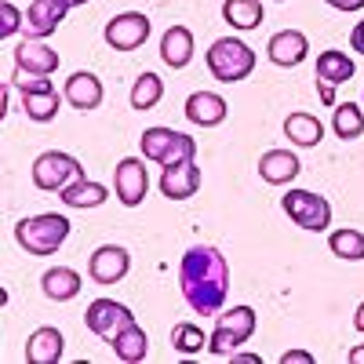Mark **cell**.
I'll return each instance as SVG.
<instances>
[{
    "instance_id": "4fadbf2b",
    "label": "cell",
    "mask_w": 364,
    "mask_h": 364,
    "mask_svg": "<svg viewBox=\"0 0 364 364\" xmlns=\"http://www.w3.org/2000/svg\"><path fill=\"white\" fill-rule=\"evenodd\" d=\"M266 55L273 66H302L310 55V41L306 33H299V29H281V33H273L269 44H266Z\"/></svg>"
},
{
    "instance_id": "d6986e66",
    "label": "cell",
    "mask_w": 364,
    "mask_h": 364,
    "mask_svg": "<svg viewBox=\"0 0 364 364\" xmlns=\"http://www.w3.org/2000/svg\"><path fill=\"white\" fill-rule=\"evenodd\" d=\"M299 157L291 154V149H266V154L259 157V175L262 182H269V186H288V182H295L299 175Z\"/></svg>"
},
{
    "instance_id": "d4e9b609",
    "label": "cell",
    "mask_w": 364,
    "mask_h": 364,
    "mask_svg": "<svg viewBox=\"0 0 364 364\" xmlns=\"http://www.w3.org/2000/svg\"><path fill=\"white\" fill-rule=\"evenodd\" d=\"M353 73H357V66H353V58L346 51H321V58H317V80H328V84L339 87Z\"/></svg>"
},
{
    "instance_id": "8fae6325",
    "label": "cell",
    "mask_w": 364,
    "mask_h": 364,
    "mask_svg": "<svg viewBox=\"0 0 364 364\" xmlns=\"http://www.w3.org/2000/svg\"><path fill=\"white\" fill-rule=\"evenodd\" d=\"M77 4H91V0H33L26 11V37H37V41L51 37L58 22L66 18V11Z\"/></svg>"
},
{
    "instance_id": "f546056e",
    "label": "cell",
    "mask_w": 364,
    "mask_h": 364,
    "mask_svg": "<svg viewBox=\"0 0 364 364\" xmlns=\"http://www.w3.org/2000/svg\"><path fill=\"white\" fill-rule=\"evenodd\" d=\"M164 99V80L157 73H142L132 87V109H154Z\"/></svg>"
},
{
    "instance_id": "5bb4252c",
    "label": "cell",
    "mask_w": 364,
    "mask_h": 364,
    "mask_svg": "<svg viewBox=\"0 0 364 364\" xmlns=\"http://www.w3.org/2000/svg\"><path fill=\"white\" fill-rule=\"evenodd\" d=\"M15 70L22 73H33V77H51L58 70V51H51L44 41L37 37H26L15 48Z\"/></svg>"
},
{
    "instance_id": "277c9868",
    "label": "cell",
    "mask_w": 364,
    "mask_h": 364,
    "mask_svg": "<svg viewBox=\"0 0 364 364\" xmlns=\"http://www.w3.org/2000/svg\"><path fill=\"white\" fill-rule=\"evenodd\" d=\"M208 70L223 84H237L255 70V51L237 37H219L208 48Z\"/></svg>"
},
{
    "instance_id": "484cf974",
    "label": "cell",
    "mask_w": 364,
    "mask_h": 364,
    "mask_svg": "<svg viewBox=\"0 0 364 364\" xmlns=\"http://www.w3.org/2000/svg\"><path fill=\"white\" fill-rule=\"evenodd\" d=\"M223 18L233 29H240V33H248V29H255L262 22V0H226Z\"/></svg>"
},
{
    "instance_id": "1f68e13d",
    "label": "cell",
    "mask_w": 364,
    "mask_h": 364,
    "mask_svg": "<svg viewBox=\"0 0 364 364\" xmlns=\"http://www.w3.org/2000/svg\"><path fill=\"white\" fill-rule=\"evenodd\" d=\"M18 29H26V15L11 4V0H4V4H0V37H15Z\"/></svg>"
},
{
    "instance_id": "4dcf8cb0",
    "label": "cell",
    "mask_w": 364,
    "mask_h": 364,
    "mask_svg": "<svg viewBox=\"0 0 364 364\" xmlns=\"http://www.w3.org/2000/svg\"><path fill=\"white\" fill-rule=\"evenodd\" d=\"M171 346H175L178 353H200V350L208 346V339H204V331H200L197 324L182 321V324L171 328Z\"/></svg>"
},
{
    "instance_id": "4316f807",
    "label": "cell",
    "mask_w": 364,
    "mask_h": 364,
    "mask_svg": "<svg viewBox=\"0 0 364 364\" xmlns=\"http://www.w3.org/2000/svg\"><path fill=\"white\" fill-rule=\"evenodd\" d=\"M331 132L339 139L353 142L364 135V109L353 106V102H336V113H331Z\"/></svg>"
},
{
    "instance_id": "ac0fdd59",
    "label": "cell",
    "mask_w": 364,
    "mask_h": 364,
    "mask_svg": "<svg viewBox=\"0 0 364 364\" xmlns=\"http://www.w3.org/2000/svg\"><path fill=\"white\" fill-rule=\"evenodd\" d=\"M63 353H66V339H63V331L51 328V324L37 328L26 343V360L29 364H58Z\"/></svg>"
},
{
    "instance_id": "836d02e7",
    "label": "cell",
    "mask_w": 364,
    "mask_h": 364,
    "mask_svg": "<svg viewBox=\"0 0 364 364\" xmlns=\"http://www.w3.org/2000/svg\"><path fill=\"white\" fill-rule=\"evenodd\" d=\"M317 95L324 106H336V84H328V80H317Z\"/></svg>"
},
{
    "instance_id": "2e32d148",
    "label": "cell",
    "mask_w": 364,
    "mask_h": 364,
    "mask_svg": "<svg viewBox=\"0 0 364 364\" xmlns=\"http://www.w3.org/2000/svg\"><path fill=\"white\" fill-rule=\"evenodd\" d=\"M200 190V168L193 161H178V164H168L164 175H161V193L168 200H190L193 193Z\"/></svg>"
},
{
    "instance_id": "f1b7e54d",
    "label": "cell",
    "mask_w": 364,
    "mask_h": 364,
    "mask_svg": "<svg viewBox=\"0 0 364 364\" xmlns=\"http://www.w3.org/2000/svg\"><path fill=\"white\" fill-rule=\"evenodd\" d=\"M328 248H331V255H339V259H346V262H360L364 259V233L360 230H336L328 237Z\"/></svg>"
},
{
    "instance_id": "ba28073f",
    "label": "cell",
    "mask_w": 364,
    "mask_h": 364,
    "mask_svg": "<svg viewBox=\"0 0 364 364\" xmlns=\"http://www.w3.org/2000/svg\"><path fill=\"white\" fill-rule=\"evenodd\" d=\"M84 324H87V331H95L99 339L113 343L128 324H135V314L117 299H95V302H87V310H84Z\"/></svg>"
},
{
    "instance_id": "603a6c76",
    "label": "cell",
    "mask_w": 364,
    "mask_h": 364,
    "mask_svg": "<svg viewBox=\"0 0 364 364\" xmlns=\"http://www.w3.org/2000/svg\"><path fill=\"white\" fill-rule=\"evenodd\" d=\"M284 135L291 139V146H302V149H310L324 139V124L314 117V113H291L284 120Z\"/></svg>"
},
{
    "instance_id": "9c48e42d",
    "label": "cell",
    "mask_w": 364,
    "mask_h": 364,
    "mask_svg": "<svg viewBox=\"0 0 364 364\" xmlns=\"http://www.w3.org/2000/svg\"><path fill=\"white\" fill-rule=\"evenodd\" d=\"M149 29L154 26H149V18L142 11H120V15H113L106 22L102 37L113 51H135V48H142L149 41Z\"/></svg>"
},
{
    "instance_id": "ffe728a7",
    "label": "cell",
    "mask_w": 364,
    "mask_h": 364,
    "mask_svg": "<svg viewBox=\"0 0 364 364\" xmlns=\"http://www.w3.org/2000/svg\"><path fill=\"white\" fill-rule=\"evenodd\" d=\"M161 58H164V66H171V70H186L190 66V58H193V33H190L186 26L164 29V37H161Z\"/></svg>"
},
{
    "instance_id": "52a82bcc",
    "label": "cell",
    "mask_w": 364,
    "mask_h": 364,
    "mask_svg": "<svg viewBox=\"0 0 364 364\" xmlns=\"http://www.w3.org/2000/svg\"><path fill=\"white\" fill-rule=\"evenodd\" d=\"M77 178H84V168L77 157L63 154V149H48L33 161V186L44 193H63Z\"/></svg>"
},
{
    "instance_id": "d6a6232c",
    "label": "cell",
    "mask_w": 364,
    "mask_h": 364,
    "mask_svg": "<svg viewBox=\"0 0 364 364\" xmlns=\"http://www.w3.org/2000/svg\"><path fill=\"white\" fill-rule=\"evenodd\" d=\"M281 360H284V364H314V353H306V350H288V353H281Z\"/></svg>"
},
{
    "instance_id": "d590c367",
    "label": "cell",
    "mask_w": 364,
    "mask_h": 364,
    "mask_svg": "<svg viewBox=\"0 0 364 364\" xmlns=\"http://www.w3.org/2000/svg\"><path fill=\"white\" fill-rule=\"evenodd\" d=\"M350 48L364 55V18H360V22L353 26V33H350Z\"/></svg>"
},
{
    "instance_id": "8992f818",
    "label": "cell",
    "mask_w": 364,
    "mask_h": 364,
    "mask_svg": "<svg viewBox=\"0 0 364 364\" xmlns=\"http://www.w3.org/2000/svg\"><path fill=\"white\" fill-rule=\"evenodd\" d=\"M281 208H284V215L295 223V226H302V230H310V233H324L328 226H331V204H328V197H321V193H314V190H288L284 197H281Z\"/></svg>"
},
{
    "instance_id": "8d00e7d4",
    "label": "cell",
    "mask_w": 364,
    "mask_h": 364,
    "mask_svg": "<svg viewBox=\"0 0 364 364\" xmlns=\"http://www.w3.org/2000/svg\"><path fill=\"white\" fill-rule=\"evenodd\" d=\"M353 328H357V331H364V302H360L357 314H353Z\"/></svg>"
},
{
    "instance_id": "e0dca14e",
    "label": "cell",
    "mask_w": 364,
    "mask_h": 364,
    "mask_svg": "<svg viewBox=\"0 0 364 364\" xmlns=\"http://www.w3.org/2000/svg\"><path fill=\"white\" fill-rule=\"evenodd\" d=\"M226 113H230V106L219 91H193L186 99V117L197 128H219L226 120Z\"/></svg>"
},
{
    "instance_id": "cb8c5ba5",
    "label": "cell",
    "mask_w": 364,
    "mask_h": 364,
    "mask_svg": "<svg viewBox=\"0 0 364 364\" xmlns=\"http://www.w3.org/2000/svg\"><path fill=\"white\" fill-rule=\"evenodd\" d=\"M109 346H113L117 360L135 364V360H142V357L149 353V336H146V328H139V321H135V324H128L124 331H120Z\"/></svg>"
},
{
    "instance_id": "83f0119b",
    "label": "cell",
    "mask_w": 364,
    "mask_h": 364,
    "mask_svg": "<svg viewBox=\"0 0 364 364\" xmlns=\"http://www.w3.org/2000/svg\"><path fill=\"white\" fill-rule=\"evenodd\" d=\"M58 91L51 87V91H22V109H26V117L29 120H37V124H48V120H55V113H58Z\"/></svg>"
},
{
    "instance_id": "3957f363",
    "label": "cell",
    "mask_w": 364,
    "mask_h": 364,
    "mask_svg": "<svg viewBox=\"0 0 364 364\" xmlns=\"http://www.w3.org/2000/svg\"><path fill=\"white\" fill-rule=\"evenodd\" d=\"M252 336H255V310L233 306V310L215 317V331L208 336V353L211 357H233Z\"/></svg>"
},
{
    "instance_id": "7402d4cb",
    "label": "cell",
    "mask_w": 364,
    "mask_h": 364,
    "mask_svg": "<svg viewBox=\"0 0 364 364\" xmlns=\"http://www.w3.org/2000/svg\"><path fill=\"white\" fill-rule=\"evenodd\" d=\"M63 197V204L66 208H99V204H106V197H109V190L102 186V182H91L87 175L84 178H77V182H70V186L58 193Z\"/></svg>"
},
{
    "instance_id": "5b68a950",
    "label": "cell",
    "mask_w": 364,
    "mask_h": 364,
    "mask_svg": "<svg viewBox=\"0 0 364 364\" xmlns=\"http://www.w3.org/2000/svg\"><path fill=\"white\" fill-rule=\"evenodd\" d=\"M139 146H142V157L146 161H157L161 168L197 157V142L190 135H182L175 128H161V124L157 128H146L142 139H139Z\"/></svg>"
},
{
    "instance_id": "30bf717a",
    "label": "cell",
    "mask_w": 364,
    "mask_h": 364,
    "mask_svg": "<svg viewBox=\"0 0 364 364\" xmlns=\"http://www.w3.org/2000/svg\"><path fill=\"white\" fill-rule=\"evenodd\" d=\"M113 190H117V200L124 208H139L149 193V171L139 157H124L117 161L113 168Z\"/></svg>"
},
{
    "instance_id": "6da1fadb",
    "label": "cell",
    "mask_w": 364,
    "mask_h": 364,
    "mask_svg": "<svg viewBox=\"0 0 364 364\" xmlns=\"http://www.w3.org/2000/svg\"><path fill=\"white\" fill-rule=\"evenodd\" d=\"M182 299L197 314H223L230 295V262L215 245H193L178 262Z\"/></svg>"
},
{
    "instance_id": "74e56055",
    "label": "cell",
    "mask_w": 364,
    "mask_h": 364,
    "mask_svg": "<svg viewBox=\"0 0 364 364\" xmlns=\"http://www.w3.org/2000/svg\"><path fill=\"white\" fill-rule=\"evenodd\" d=\"M350 360H353V364H364V346H353V350H350Z\"/></svg>"
},
{
    "instance_id": "44dd1931",
    "label": "cell",
    "mask_w": 364,
    "mask_h": 364,
    "mask_svg": "<svg viewBox=\"0 0 364 364\" xmlns=\"http://www.w3.org/2000/svg\"><path fill=\"white\" fill-rule=\"evenodd\" d=\"M41 288L55 302H70V299L80 295V273L70 269V266H51L44 277H41Z\"/></svg>"
},
{
    "instance_id": "9a60e30c",
    "label": "cell",
    "mask_w": 364,
    "mask_h": 364,
    "mask_svg": "<svg viewBox=\"0 0 364 364\" xmlns=\"http://www.w3.org/2000/svg\"><path fill=\"white\" fill-rule=\"evenodd\" d=\"M102 80L95 77V73H87V70H77L70 80H66V87H63V99L73 106V109H80V113H91V109H99L102 106Z\"/></svg>"
},
{
    "instance_id": "7c38bea8",
    "label": "cell",
    "mask_w": 364,
    "mask_h": 364,
    "mask_svg": "<svg viewBox=\"0 0 364 364\" xmlns=\"http://www.w3.org/2000/svg\"><path fill=\"white\" fill-rule=\"evenodd\" d=\"M128 269H132V255H128V248H120V245H102V248L91 252V259H87V277L95 284L124 281Z\"/></svg>"
},
{
    "instance_id": "e575fe53",
    "label": "cell",
    "mask_w": 364,
    "mask_h": 364,
    "mask_svg": "<svg viewBox=\"0 0 364 364\" xmlns=\"http://www.w3.org/2000/svg\"><path fill=\"white\" fill-rule=\"evenodd\" d=\"M328 8H336V11H360L364 8V0H324Z\"/></svg>"
},
{
    "instance_id": "7a4b0ae2",
    "label": "cell",
    "mask_w": 364,
    "mask_h": 364,
    "mask_svg": "<svg viewBox=\"0 0 364 364\" xmlns=\"http://www.w3.org/2000/svg\"><path fill=\"white\" fill-rule=\"evenodd\" d=\"M70 237V219L58 211H44V215H29L15 226L18 248L29 255H55Z\"/></svg>"
}]
</instances>
